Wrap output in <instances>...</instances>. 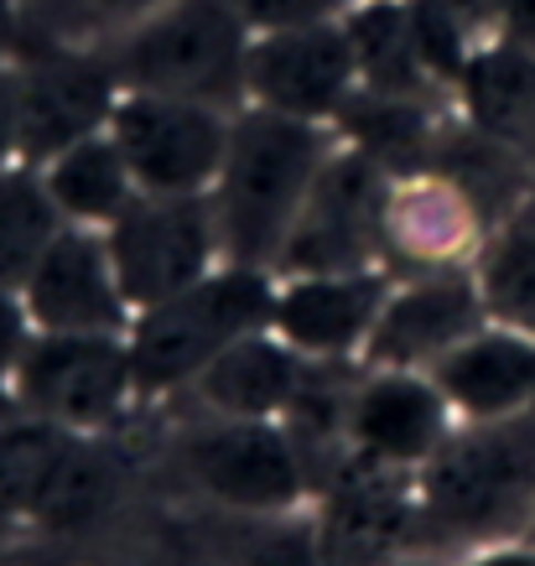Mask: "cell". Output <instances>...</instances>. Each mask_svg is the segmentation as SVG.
Masks as SVG:
<instances>
[{"mask_svg":"<svg viewBox=\"0 0 535 566\" xmlns=\"http://www.w3.org/2000/svg\"><path fill=\"white\" fill-rule=\"evenodd\" d=\"M338 140H344L338 125L296 120V115H281L265 104L234 109L229 156L219 167L213 192H208L213 219H219V240H224V260L276 271L281 244L292 234L317 172L338 151Z\"/></svg>","mask_w":535,"mask_h":566,"instance_id":"6da1fadb","label":"cell"},{"mask_svg":"<svg viewBox=\"0 0 535 566\" xmlns=\"http://www.w3.org/2000/svg\"><path fill=\"white\" fill-rule=\"evenodd\" d=\"M421 531L437 546L484 551L525 541L535 525V411L458 421L416 473Z\"/></svg>","mask_w":535,"mask_h":566,"instance_id":"7a4b0ae2","label":"cell"},{"mask_svg":"<svg viewBox=\"0 0 535 566\" xmlns=\"http://www.w3.org/2000/svg\"><path fill=\"white\" fill-rule=\"evenodd\" d=\"M250 48H255V27L234 0H167L104 52V63L115 69L120 88L244 109Z\"/></svg>","mask_w":535,"mask_h":566,"instance_id":"3957f363","label":"cell"},{"mask_svg":"<svg viewBox=\"0 0 535 566\" xmlns=\"http://www.w3.org/2000/svg\"><path fill=\"white\" fill-rule=\"evenodd\" d=\"M276 312V271L224 260L188 292L136 312L130 323V364H136L140 400L188 390L208 364L240 338L271 327Z\"/></svg>","mask_w":535,"mask_h":566,"instance_id":"277c9868","label":"cell"},{"mask_svg":"<svg viewBox=\"0 0 535 566\" xmlns=\"http://www.w3.org/2000/svg\"><path fill=\"white\" fill-rule=\"evenodd\" d=\"M177 463L198 494L260 520L292 515L312 489V463L286 421L203 416L198 427L182 431Z\"/></svg>","mask_w":535,"mask_h":566,"instance_id":"5b68a950","label":"cell"},{"mask_svg":"<svg viewBox=\"0 0 535 566\" xmlns=\"http://www.w3.org/2000/svg\"><path fill=\"white\" fill-rule=\"evenodd\" d=\"M120 292L136 312L188 292L213 265H224V240L208 192H140L104 229Z\"/></svg>","mask_w":535,"mask_h":566,"instance_id":"8992f818","label":"cell"},{"mask_svg":"<svg viewBox=\"0 0 535 566\" xmlns=\"http://www.w3.org/2000/svg\"><path fill=\"white\" fill-rule=\"evenodd\" d=\"M390 182L375 156L338 140L328 167L317 172L307 203L296 213L292 234L281 244L276 275H317V271H364L385 265V203Z\"/></svg>","mask_w":535,"mask_h":566,"instance_id":"52a82bcc","label":"cell"},{"mask_svg":"<svg viewBox=\"0 0 535 566\" xmlns=\"http://www.w3.org/2000/svg\"><path fill=\"white\" fill-rule=\"evenodd\" d=\"M21 411L48 416L69 431L115 427L140 400L130 333H36L11 375Z\"/></svg>","mask_w":535,"mask_h":566,"instance_id":"ba28073f","label":"cell"},{"mask_svg":"<svg viewBox=\"0 0 535 566\" xmlns=\"http://www.w3.org/2000/svg\"><path fill=\"white\" fill-rule=\"evenodd\" d=\"M229 130L234 109L140 88H120L109 115V136L120 140L140 192H213L229 156Z\"/></svg>","mask_w":535,"mask_h":566,"instance_id":"9c48e42d","label":"cell"},{"mask_svg":"<svg viewBox=\"0 0 535 566\" xmlns=\"http://www.w3.org/2000/svg\"><path fill=\"white\" fill-rule=\"evenodd\" d=\"M17 88H21V161L48 167L57 151L109 130L120 104V78L104 63V52L42 48L17 42Z\"/></svg>","mask_w":535,"mask_h":566,"instance_id":"30bf717a","label":"cell"},{"mask_svg":"<svg viewBox=\"0 0 535 566\" xmlns=\"http://www.w3.org/2000/svg\"><path fill=\"white\" fill-rule=\"evenodd\" d=\"M317 551L328 566H390L421 531V494L411 468L344 458L317 504Z\"/></svg>","mask_w":535,"mask_h":566,"instance_id":"8fae6325","label":"cell"},{"mask_svg":"<svg viewBox=\"0 0 535 566\" xmlns=\"http://www.w3.org/2000/svg\"><path fill=\"white\" fill-rule=\"evenodd\" d=\"M484 323L489 307L473 265L396 275V292L364 344L359 369H432Z\"/></svg>","mask_w":535,"mask_h":566,"instance_id":"7c38bea8","label":"cell"},{"mask_svg":"<svg viewBox=\"0 0 535 566\" xmlns=\"http://www.w3.org/2000/svg\"><path fill=\"white\" fill-rule=\"evenodd\" d=\"M359 94V57L348 21L255 32L250 48V104L296 115V120L338 125L348 99Z\"/></svg>","mask_w":535,"mask_h":566,"instance_id":"4fadbf2b","label":"cell"},{"mask_svg":"<svg viewBox=\"0 0 535 566\" xmlns=\"http://www.w3.org/2000/svg\"><path fill=\"white\" fill-rule=\"evenodd\" d=\"M390 292H396V271L390 265L276 275L271 327L312 364H359Z\"/></svg>","mask_w":535,"mask_h":566,"instance_id":"5bb4252c","label":"cell"},{"mask_svg":"<svg viewBox=\"0 0 535 566\" xmlns=\"http://www.w3.org/2000/svg\"><path fill=\"white\" fill-rule=\"evenodd\" d=\"M452 427L458 416L427 369H364L348 390V458L421 473Z\"/></svg>","mask_w":535,"mask_h":566,"instance_id":"9a60e30c","label":"cell"},{"mask_svg":"<svg viewBox=\"0 0 535 566\" xmlns=\"http://www.w3.org/2000/svg\"><path fill=\"white\" fill-rule=\"evenodd\" d=\"M21 296H27L36 333H130L136 323V307L120 292L104 229H84V223H63V234L27 275Z\"/></svg>","mask_w":535,"mask_h":566,"instance_id":"2e32d148","label":"cell"},{"mask_svg":"<svg viewBox=\"0 0 535 566\" xmlns=\"http://www.w3.org/2000/svg\"><path fill=\"white\" fill-rule=\"evenodd\" d=\"M489 240L484 208L473 203L448 172L421 167L390 182L385 203V265L396 275L473 265Z\"/></svg>","mask_w":535,"mask_h":566,"instance_id":"e0dca14e","label":"cell"},{"mask_svg":"<svg viewBox=\"0 0 535 566\" xmlns=\"http://www.w3.org/2000/svg\"><path fill=\"white\" fill-rule=\"evenodd\" d=\"M458 421H504L535 411V338L520 327L484 323L427 369Z\"/></svg>","mask_w":535,"mask_h":566,"instance_id":"ac0fdd59","label":"cell"},{"mask_svg":"<svg viewBox=\"0 0 535 566\" xmlns=\"http://www.w3.org/2000/svg\"><path fill=\"white\" fill-rule=\"evenodd\" d=\"M312 375V359H302L276 327H260L234 348H224L192 379L203 416H234V421H286L296 395Z\"/></svg>","mask_w":535,"mask_h":566,"instance_id":"d6986e66","label":"cell"},{"mask_svg":"<svg viewBox=\"0 0 535 566\" xmlns=\"http://www.w3.org/2000/svg\"><path fill=\"white\" fill-rule=\"evenodd\" d=\"M458 115L535 167V57L504 36H489L458 73Z\"/></svg>","mask_w":535,"mask_h":566,"instance_id":"ffe728a7","label":"cell"},{"mask_svg":"<svg viewBox=\"0 0 535 566\" xmlns=\"http://www.w3.org/2000/svg\"><path fill=\"white\" fill-rule=\"evenodd\" d=\"M348 36H354V57H359V88L380 94V99H452L421 52L416 36L411 0H359L348 11Z\"/></svg>","mask_w":535,"mask_h":566,"instance_id":"44dd1931","label":"cell"},{"mask_svg":"<svg viewBox=\"0 0 535 566\" xmlns=\"http://www.w3.org/2000/svg\"><path fill=\"white\" fill-rule=\"evenodd\" d=\"M42 182H48L57 213L69 223H84V229H109L140 198L136 172H130L120 140L109 136V130L78 140L69 151H57L42 167Z\"/></svg>","mask_w":535,"mask_h":566,"instance_id":"7402d4cb","label":"cell"},{"mask_svg":"<svg viewBox=\"0 0 535 566\" xmlns=\"http://www.w3.org/2000/svg\"><path fill=\"white\" fill-rule=\"evenodd\" d=\"M473 275L484 292L489 323L520 327L535 338V188L489 229Z\"/></svg>","mask_w":535,"mask_h":566,"instance_id":"603a6c76","label":"cell"},{"mask_svg":"<svg viewBox=\"0 0 535 566\" xmlns=\"http://www.w3.org/2000/svg\"><path fill=\"white\" fill-rule=\"evenodd\" d=\"M78 437L88 431H69L48 421V416L21 411L0 427V515L11 520H36L42 499L52 494V483L73 458Z\"/></svg>","mask_w":535,"mask_h":566,"instance_id":"cb8c5ba5","label":"cell"},{"mask_svg":"<svg viewBox=\"0 0 535 566\" xmlns=\"http://www.w3.org/2000/svg\"><path fill=\"white\" fill-rule=\"evenodd\" d=\"M156 6H167V0H21L17 42L109 52L120 36L136 32Z\"/></svg>","mask_w":535,"mask_h":566,"instance_id":"d4e9b609","label":"cell"},{"mask_svg":"<svg viewBox=\"0 0 535 566\" xmlns=\"http://www.w3.org/2000/svg\"><path fill=\"white\" fill-rule=\"evenodd\" d=\"M63 223L69 219L52 203L42 167L32 161L0 167V286H27V275L63 234Z\"/></svg>","mask_w":535,"mask_h":566,"instance_id":"484cf974","label":"cell"},{"mask_svg":"<svg viewBox=\"0 0 535 566\" xmlns=\"http://www.w3.org/2000/svg\"><path fill=\"white\" fill-rule=\"evenodd\" d=\"M115 483H120V473L109 463V452L94 437H78L73 458L63 463V473L52 483V494L42 499L32 525H42V531H78V525H88L109 504Z\"/></svg>","mask_w":535,"mask_h":566,"instance_id":"4316f807","label":"cell"},{"mask_svg":"<svg viewBox=\"0 0 535 566\" xmlns=\"http://www.w3.org/2000/svg\"><path fill=\"white\" fill-rule=\"evenodd\" d=\"M234 566H328L323 562V551H317V531H312V520H286L276 515L265 531H255L250 541L240 546Z\"/></svg>","mask_w":535,"mask_h":566,"instance_id":"83f0119b","label":"cell"},{"mask_svg":"<svg viewBox=\"0 0 535 566\" xmlns=\"http://www.w3.org/2000/svg\"><path fill=\"white\" fill-rule=\"evenodd\" d=\"M255 32H286V27H317L344 21L359 0H234Z\"/></svg>","mask_w":535,"mask_h":566,"instance_id":"f1b7e54d","label":"cell"},{"mask_svg":"<svg viewBox=\"0 0 535 566\" xmlns=\"http://www.w3.org/2000/svg\"><path fill=\"white\" fill-rule=\"evenodd\" d=\"M36 338V323L27 312L21 286H0V379L17 375V364L27 359V348Z\"/></svg>","mask_w":535,"mask_h":566,"instance_id":"f546056e","label":"cell"},{"mask_svg":"<svg viewBox=\"0 0 535 566\" xmlns=\"http://www.w3.org/2000/svg\"><path fill=\"white\" fill-rule=\"evenodd\" d=\"M21 161V88H17V57L0 52V167Z\"/></svg>","mask_w":535,"mask_h":566,"instance_id":"4dcf8cb0","label":"cell"},{"mask_svg":"<svg viewBox=\"0 0 535 566\" xmlns=\"http://www.w3.org/2000/svg\"><path fill=\"white\" fill-rule=\"evenodd\" d=\"M432 6L473 42V48L500 32V0H432Z\"/></svg>","mask_w":535,"mask_h":566,"instance_id":"1f68e13d","label":"cell"},{"mask_svg":"<svg viewBox=\"0 0 535 566\" xmlns=\"http://www.w3.org/2000/svg\"><path fill=\"white\" fill-rule=\"evenodd\" d=\"M504 42H515L520 52L535 57V0H500V32Z\"/></svg>","mask_w":535,"mask_h":566,"instance_id":"d6a6232c","label":"cell"},{"mask_svg":"<svg viewBox=\"0 0 535 566\" xmlns=\"http://www.w3.org/2000/svg\"><path fill=\"white\" fill-rule=\"evenodd\" d=\"M463 566H535V541H500V546H484V551H468Z\"/></svg>","mask_w":535,"mask_h":566,"instance_id":"836d02e7","label":"cell"},{"mask_svg":"<svg viewBox=\"0 0 535 566\" xmlns=\"http://www.w3.org/2000/svg\"><path fill=\"white\" fill-rule=\"evenodd\" d=\"M17 6L21 0H0V52L17 48Z\"/></svg>","mask_w":535,"mask_h":566,"instance_id":"e575fe53","label":"cell"},{"mask_svg":"<svg viewBox=\"0 0 535 566\" xmlns=\"http://www.w3.org/2000/svg\"><path fill=\"white\" fill-rule=\"evenodd\" d=\"M11 416H21V400H17V390H11V379H0V427H6Z\"/></svg>","mask_w":535,"mask_h":566,"instance_id":"d590c367","label":"cell"},{"mask_svg":"<svg viewBox=\"0 0 535 566\" xmlns=\"http://www.w3.org/2000/svg\"><path fill=\"white\" fill-rule=\"evenodd\" d=\"M390 566H448V562H437V556H400V562Z\"/></svg>","mask_w":535,"mask_h":566,"instance_id":"8d00e7d4","label":"cell"},{"mask_svg":"<svg viewBox=\"0 0 535 566\" xmlns=\"http://www.w3.org/2000/svg\"><path fill=\"white\" fill-rule=\"evenodd\" d=\"M6 531H11V520H6V515H0V541H6Z\"/></svg>","mask_w":535,"mask_h":566,"instance_id":"74e56055","label":"cell"},{"mask_svg":"<svg viewBox=\"0 0 535 566\" xmlns=\"http://www.w3.org/2000/svg\"><path fill=\"white\" fill-rule=\"evenodd\" d=\"M531 541H535V525H531Z\"/></svg>","mask_w":535,"mask_h":566,"instance_id":"f35d334b","label":"cell"}]
</instances>
